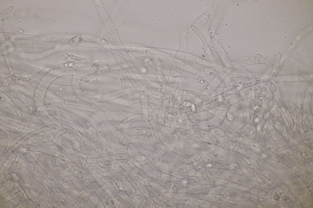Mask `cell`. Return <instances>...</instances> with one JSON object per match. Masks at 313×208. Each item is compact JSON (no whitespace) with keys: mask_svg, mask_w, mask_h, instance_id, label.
I'll return each instance as SVG.
<instances>
[{"mask_svg":"<svg viewBox=\"0 0 313 208\" xmlns=\"http://www.w3.org/2000/svg\"><path fill=\"white\" fill-rule=\"evenodd\" d=\"M191 29L194 32V33L200 38V40L202 41V43H203V47H204L205 50H207L208 47H209V45H208L207 41L206 38L203 36L201 31L194 25H191Z\"/></svg>","mask_w":313,"mask_h":208,"instance_id":"6da1fadb","label":"cell"},{"mask_svg":"<svg viewBox=\"0 0 313 208\" xmlns=\"http://www.w3.org/2000/svg\"><path fill=\"white\" fill-rule=\"evenodd\" d=\"M281 59V55L279 53H277L275 56V64L274 68H273L274 73H273V74H277Z\"/></svg>","mask_w":313,"mask_h":208,"instance_id":"7a4b0ae2","label":"cell"}]
</instances>
